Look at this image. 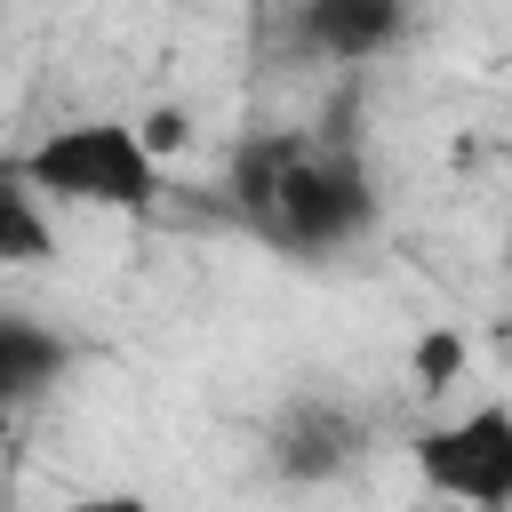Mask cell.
<instances>
[{"label":"cell","mask_w":512,"mask_h":512,"mask_svg":"<svg viewBox=\"0 0 512 512\" xmlns=\"http://www.w3.org/2000/svg\"><path fill=\"white\" fill-rule=\"evenodd\" d=\"M416 448V472L432 496H464V504H512V408L488 400L456 424H432L408 440Z\"/></svg>","instance_id":"3957f363"},{"label":"cell","mask_w":512,"mask_h":512,"mask_svg":"<svg viewBox=\"0 0 512 512\" xmlns=\"http://www.w3.org/2000/svg\"><path fill=\"white\" fill-rule=\"evenodd\" d=\"M16 176L40 192V200H64V208H152L160 200V152L136 136V120H72V128H48Z\"/></svg>","instance_id":"7a4b0ae2"},{"label":"cell","mask_w":512,"mask_h":512,"mask_svg":"<svg viewBox=\"0 0 512 512\" xmlns=\"http://www.w3.org/2000/svg\"><path fill=\"white\" fill-rule=\"evenodd\" d=\"M48 256H56V224H48L40 192H32L16 168H0V264L32 272V264H48Z\"/></svg>","instance_id":"52a82bcc"},{"label":"cell","mask_w":512,"mask_h":512,"mask_svg":"<svg viewBox=\"0 0 512 512\" xmlns=\"http://www.w3.org/2000/svg\"><path fill=\"white\" fill-rule=\"evenodd\" d=\"M64 368H72V344H64L48 320H32V312H0V400H8V408L40 400Z\"/></svg>","instance_id":"8992f818"},{"label":"cell","mask_w":512,"mask_h":512,"mask_svg":"<svg viewBox=\"0 0 512 512\" xmlns=\"http://www.w3.org/2000/svg\"><path fill=\"white\" fill-rule=\"evenodd\" d=\"M136 136H144V144H152V152H160V160H168V152H176V144H184V136H192V120H184V112H176V104H160V112H152V120H144V128H136Z\"/></svg>","instance_id":"9c48e42d"},{"label":"cell","mask_w":512,"mask_h":512,"mask_svg":"<svg viewBox=\"0 0 512 512\" xmlns=\"http://www.w3.org/2000/svg\"><path fill=\"white\" fill-rule=\"evenodd\" d=\"M8 416H16V408H8V400H0V440H8Z\"/></svg>","instance_id":"30bf717a"},{"label":"cell","mask_w":512,"mask_h":512,"mask_svg":"<svg viewBox=\"0 0 512 512\" xmlns=\"http://www.w3.org/2000/svg\"><path fill=\"white\" fill-rule=\"evenodd\" d=\"M360 448H368V432H360V416L336 408V400H296V408H280V424H272V464H280L288 480H336V472L360 464Z\"/></svg>","instance_id":"5b68a950"},{"label":"cell","mask_w":512,"mask_h":512,"mask_svg":"<svg viewBox=\"0 0 512 512\" xmlns=\"http://www.w3.org/2000/svg\"><path fill=\"white\" fill-rule=\"evenodd\" d=\"M416 24V0H296V40L336 64L392 56Z\"/></svg>","instance_id":"277c9868"},{"label":"cell","mask_w":512,"mask_h":512,"mask_svg":"<svg viewBox=\"0 0 512 512\" xmlns=\"http://www.w3.org/2000/svg\"><path fill=\"white\" fill-rule=\"evenodd\" d=\"M408 376H416V392H448L464 376V336L456 328H424L416 352H408Z\"/></svg>","instance_id":"ba28073f"},{"label":"cell","mask_w":512,"mask_h":512,"mask_svg":"<svg viewBox=\"0 0 512 512\" xmlns=\"http://www.w3.org/2000/svg\"><path fill=\"white\" fill-rule=\"evenodd\" d=\"M368 224H376V184L352 136H288L256 232L288 256H328V248H352Z\"/></svg>","instance_id":"6da1fadb"}]
</instances>
